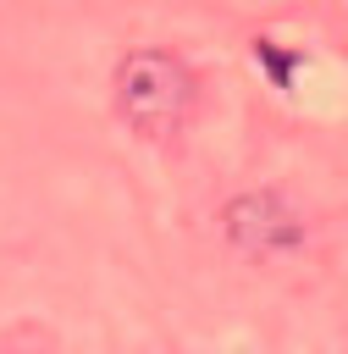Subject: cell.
I'll use <instances>...</instances> for the list:
<instances>
[{"label": "cell", "instance_id": "1", "mask_svg": "<svg viewBox=\"0 0 348 354\" xmlns=\"http://www.w3.org/2000/svg\"><path fill=\"white\" fill-rule=\"evenodd\" d=\"M116 111L149 144L177 138L188 127V116H193V72H188V61L160 50V44L127 50L116 61Z\"/></svg>", "mask_w": 348, "mask_h": 354}, {"label": "cell", "instance_id": "2", "mask_svg": "<svg viewBox=\"0 0 348 354\" xmlns=\"http://www.w3.org/2000/svg\"><path fill=\"white\" fill-rule=\"evenodd\" d=\"M221 227H226L232 249H243V254H276V249H293V243L304 238L298 210H293L282 194H271V188L238 194V199L221 210Z\"/></svg>", "mask_w": 348, "mask_h": 354}]
</instances>
